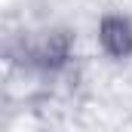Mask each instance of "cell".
<instances>
[{"label":"cell","instance_id":"1","mask_svg":"<svg viewBox=\"0 0 132 132\" xmlns=\"http://www.w3.org/2000/svg\"><path fill=\"white\" fill-rule=\"evenodd\" d=\"M101 43L111 55H129L132 52V25L126 19L114 15V19H104L101 25Z\"/></svg>","mask_w":132,"mask_h":132}]
</instances>
